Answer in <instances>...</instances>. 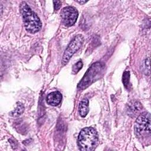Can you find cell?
Here are the masks:
<instances>
[{"instance_id":"obj_1","label":"cell","mask_w":151,"mask_h":151,"mask_svg":"<svg viewBox=\"0 0 151 151\" xmlns=\"http://www.w3.org/2000/svg\"><path fill=\"white\" fill-rule=\"evenodd\" d=\"M19 8L27 31L31 34L38 32L41 28L42 24L38 15L25 2H22Z\"/></svg>"},{"instance_id":"obj_2","label":"cell","mask_w":151,"mask_h":151,"mask_svg":"<svg viewBox=\"0 0 151 151\" xmlns=\"http://www.w3.org/2000/svg\"><path fill=\"white\" fill-rule=\"evenodd\" d=\"M99 142L97 131L93 127H87L80 131L77 144L79 149L83 151H91L95 149Z\"/></svg>"},{"instance_id":"obj_3","label":"cell","mask_w":151,"mask_h":151,"mask_svg":"<svg viewBox=\"0 0 151 151\" xmlns=\"http://www.w3.org/2000/svg\"><path fill=\"white\" fill-rule=\"evenodd\" d=\"M104 70V64L103 63L97 61L93 64L78 83L77 85L78 89L83 90L87 88L102 76Z\"/></svg>"},{"instance_id":"obj_4","label":"cell","mask_w":151,"mask_h":151,"mask_svg":"<svg viewBox=\"0 0 151 151\" xmlns=\"http://www.w3.org/2000/svg\"><path fill=\"white\" fill-rule=\"evenodd\" d=\"M134 133L137 137L150 134V114L148 112L140 114L134 124Z\"/></svg>"},{"instance_id":"obj_5","label":"cell","mask_w":151,"mask_h":151,"mask_svg":"<svg viewBox=\"0 0 151 151\" xmlns=\"http://www.w3.org/2000/svg\"><path fill=\"white\" fill-rule=\"evenodd\" d=\"M84 41V37L81 34L77 35L69 43L66 48L63 56L62 64L63 65L67 64L72 55L81 47Z\"/></svg>"},{"instance_id":"obj_6","label":"cell","mask_w":151,"mask_h":151,"mask_svg":"<svg viewBox=\"0 0 151 151\" xmlns=\"http://www.w3.org/2000/svg\"><path fill=\"white\" fill-rule=\"evenodd\" d=\"M60 14L63 23L67 27L73 25L76 23L78 16L77 10L74 7L71 6L63 8Z\"/></svg>"},{"instance_id":"obj_7","label":"cell","mask_w":151,"mask_h":151,"mask_svg":"<svg viewBox=\"0 0 151 151\" xmlns=\"http://www.w3.org/2000/svg\"><path fill=\"white\" fill-rule=\"evenodd\" d=\"M62 97V94L60 91H53L47 95L46 97V101L47 104L50 106H56L61 103Z\"/></svg>"},{"instance_id":"obj_8","label":"cell","mask_w":151,"mask_h":151,"mask_svg":"<svg viewBox=\"0 0 151 151\" xmlns=\"http://www.w3.org/2000/svg\"><path fill=\"white\" fill-rule=\"evenodd\" d=\"M142 109V106L140 103L137 101H132L128 105V107L127 109V114L130 117H135L136 116Z\"/></svg>"},{"instance_id":"obj_9","label":"cell","mask_w":151,"mask_h":151,"mask_svg":"<svg viewBox=\"0 0 151 151\" xmlns=\"http://www.w3.org/2000/svg\"><path fill=\"white\" fill-rule=\"evenodd\" d=\"M89 111L88 109V100L87 99H84L82 100L78 106V112L80 115L82 117H85L88 114Z\"/></svg>"},{"instance_id":"obj_10","label":"cell","mask_w":151,"mask_h":151,"mask_svg":"<svg viewBox=\"0 0 151 151\" xmlns=\"http://www.w3.org/2000/svg\"><path fill=\"white\" fill-rule=\"evenodd\" d=\"M24 111V106L21 102H17L16 108L10 112V115L14 117H17L22 114Z\"/></svg>"},{"instance_id":"obj_11","label":"cell","mask_w":151,"mask_h":151,"mask_svg":"<svg viewBox=\"0 0 151 151\" xmlns=\"http://www.w3.org/2000/svg\"><path fill=\"white\" fill-rule=\"evenodd\" d=\"M122 82L124 86L127 89L130 86V72L128 70H126L122 76Z\"/></svg>"},{"instance_id":"obj_12","label":"cell","mask_w":151,"mask_h":151,"mask_svg":"<svg viewBox=\"0 0 151 151\" xmlns=\"http://www.w3.org/2000/svg\"><path fill=\"white\" fill-rule=\"evenodd\" d=\"M83 67V63L81 61H78L77 63H76L75 64L73 65L72 68V72L74 74L77 73Z\"/></svg>"},{"instance_id":"obj_13","label":"cell","mask_w":151,"mask_h":151,"mask_svg":"<svg viewBox=\"0 0 151 151\" xmlns=\"http://www.w3.org/2000/svg\"><path fill=\"white\" fill-rule=\"evenodd\" d=\"M53 3L55 10H58L60 8L61 6V2L60 1H54Z\"/></svg>"},{"instance_id":"obj_14","label":"cell","mask_w":151,"mask_h":151,"mask_svg":"<svg viewBox=\"0 0 151 151\" xmlns=\"http://www.w3.org/2000/svg\"><path fill=\"white\" fill-rule=\"evenodd\" d=\"M76 2H78V3H79L80 4L83 5V4H85V3H86L87 1H76Z\"/></svg>"}]
</instances>
